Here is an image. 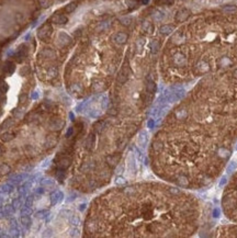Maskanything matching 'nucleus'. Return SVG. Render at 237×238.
<instances>
[{"instance_id": "f257e3e1", "label": "nucleus", "mask_w": 237, "mask_h": 238, "mask_svg": "<svg viewBox=\"0 0 237 238\" xmlns=\"http://www.w3.org/2000/svg\"><path fill=\"white\" fill-rule=\"evenodd\" d=\"M195 199L160 183L118 188L98 198L85 224L87 237H181L197 228Z\"/></svg>"}, {"instance_id": "f03ea898", "label": "nucleus", "mask_w": 237, "mask_h": 238, "mask_svg": "<svg viewBox=\"0 0 237 238\" xmlns=\"http://www.w3.org/2000/svg\"><path fill=\"white\" fill-rule=\"evenodd\" d=\"M173 61L177 67H183L187 63V57L182 53H175L173 55Z\"/></svg>"}, {"instance_id": "7ed1b4c3", "label": "nucleus", "mask_w": 237, "mask_h": 238, "mask_svg": "<svg viewBox=\"0 0 237 238\" xmlns=\"http://www.w3.org/2000/svg\"><path fill=\"white\" fill-rule=\"evenodd\" d=\"M127 39H129V36H127V34L124 32H118L116 34L113 35V42L118 44V45L124 44L126 41H127Z\"/></svg>"}, {"instance_id": "20e7f679", "label": "nucleus", "mask_w": 237, "mask_h": 238, "mask_svg": "<svg viewBox=\"0 0 237 238\" xmlns=\"http://www.w3.org/2000/svg\"><path fill=\"white\" fill-rule=\"evenodd\" d=\"M190 15H191L190 10H188V9H181V10H179L178 12H177L176 21H178V22L186 21V20L190 17Z\"/></svg>"}, {"instance_id": "39448f33", "label": "nucleus", "mask_w": 237, "mask_h": 238, "mask_svg": "<svg viewBox=\"0 0 237 238\" xmlns=\"http://www.w3.org/2000/svg\"><path fill=\"white\" fill-rule=\"evenodd\" d=\"M173 29H175V26L173 24H165V26H160V29H159V32L164 34V35H168L170 33L173 32Z\"/></svg>"}, {"instance_id": "423d86ee", "label": "nucleus", "mask_w": 237, "mask_h": 238, "mask_svg": "<svg viewBox=\"0 0 237 238\" xmlns=\"http://www.w3.org/2000/svg\"><path fill=\"white\" fill-rule=\"evenodd\" d=\"M158 50H159V42H158L157 40H154L151 41V51L153 54H156L158 52Z\"/></svg>"}, {"instance_id": "0eeeda50", "label": "nucleus", "mask_w": 237, "mask_h": 238, "mask_svg": "<svg viewBox=\"0 0 237 238\" xmlns=\"http://www.w3.org/2000/svg\"><path fill=\"white\" fill-rule=\"evenodd\" d=\"M237 169V162L236 161H230L227 166V172L233 173L234 171H236Z\"/></svg>"}, {"instance_id": "6e6552de", "label": "nucleus", "mask_w": 237, "mask_h": 238, "mask_svg": "<svg viewBox=\"0 0 237 238\" xmlns=\"http://www.w3.org/2000/svg\"><path fill=\"white\" fill-rule=\"evenodd\" d=\"M140 143L142 146H144V145L147 143V134L145 133V132H143V133H140Z\"/></svg>"}, {"instance_id": "1a4fd4ad", "label": "nucleus", "mask_w": 237, "mask_h": 238, "mask_svg": "<svg viewBox=\"0 0 237 238\" xmlns=\"http://www.w3.org/2000/svg\"><path fill=\"white\" fill-rule=\"evenodd\" d=\"M223 10L226 12H233V11L237 10V7L236 6H225V7H223Z\"/></svg>"}, {"instance_id": "9d476101", "label": "nucleus", "mask_w": 237, "mask_h": 238, "mask_svg": "<svg viewBox=\"0 0 237 238\" xmlns=\"http://www.w3.org/2000/svg\"><path fill=\"white\" fill-rule=\"evenodd\" d=\"M76 7H77V4H70L66 7V11H67V12H72V11L76 9Z\"/></svg>"}, {"instance_id": "9b49d317", "label": "nucleus", "mask_w": 237, "mask_h": 238, "mask_svg": "<svg viewBox=\"0 0 237 238\" xmlns=\"http://www.w3.org/2000/svg\"><path fill=\"white\" fill-rule=\"evenodd\" d=\"M227 182V177L226 176H224V177H222V179H221V181H219V187L222 188V187H224V184L226 183Z\"/></svg>"}, {"instance_id": "f8f14e48", "label": "nucleus", "mask_w": 237, "mask_h": 238, "mask_svg": "<svg viewBox=\"0 0 237 238\" xmlns=\"http://www.w3.org/2000/svg\"><path fill=\"white\" fill-rule=\"evenodd\" d=\"M154 17H155V19H156V20H162V19L164 18V15H162V12H157V13H156V15H154Z\"/></svg>"}, {"instance_id": "ddd939ff", "label": "nucleus", "mask_w": 237, "mask_h": 238, "mask_svg": "<svg viewBox=\"0 0 237 238\" xmlns=\"http://www.w3.org/2000/svg\"><path fill=\"white\" fill-rule=\"evenodd\" d=\"M219 210L215 209L214 210V217H219Z\"/></svg>"}, {"instance_id": "4468645a", "label": "nucleus", "mask_w": 237, "mask_h": 238, "mask_svg": "<svg viewBox=\"0 0 237 238\" xmlns=\"http://www.w3.org/2000/svg\"><path fill=\"white\" fill-rule=\"evenodd\" d=\"M233 77L235 78V79H237V69L233 72Z\"/></svg>"}, {"instance_id": "2eb2a0df", "label": "nucleus", "mask_w": 237, "mask_h": 238, "mask_svg": "<svg viewBox=\"0 0 237 238\" xmlns=\"http://www.w3.org/2000/svg\"><path fill=\"white\" fill-rule=\"evenodd\" d=\"M236 150H237V144H236Z\"/></svg>"}]
</instances>
